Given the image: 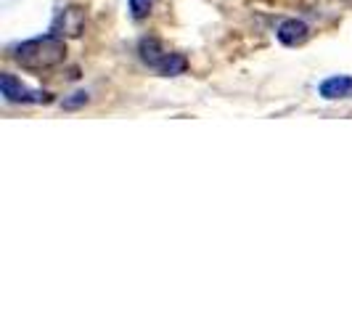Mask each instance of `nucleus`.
<instances>
[{"instance_id": "1", "label": "nucleus", "mask_w": 352, "mask_h": 318, "mask_svg": "<svg viewBox=\"0 0 352 318\" xmlns=\"http://www.w3.org/2000/svg\"><path fill=\"white\" fill-rule=\"evenodd\" d=\"M14 59L21 70L27 72H48L58 64H64L67 59V43L58 35H45V37H32L16 45Z\"/></svg>"}, {"instance_id": "2", "label": "nucleus", "mask_w": 352, "mask_h": 318, "mask_svg": "<svg viewBox=\"0 0 352 318\" xmlns=\"http://www.w3.org/2000/svg\"><path fill=\"white\" fill-rule=\"evenodd\" d=\"M138 53H141V61L146 67L157 70L159 74H164V77L183 74L186 67H188L180 53H173L162 40H157V37H143L141 45H138Z\"/></svg>"}, {"instance_id": "3", "label": "nucleus", "mask_w": 352, "mask_h": 318, "mask_svg": "<svg viewBox=\"0 0 352 318\" xmlns=\"http://www.w3.org/2000/svg\"><path fill=\"white\" fill-rule=\"evenodd\" d=\"M85 24H88V11L82 6H67L51 21V35H58L64 40L67 37H80L85 32Z\"/></svg>"}, {"instance_id": "4", "label": "nucleus", "mask_w": 352, "mask_h": 318, "mask_svg": "<svg viewBox=\"0 0 352 318\" xmlns=\"http://www.w3.org/2000/svg\"><path fill=\"white\" fill-rule=\"evenodd\" d=\"M0 93L8 104H48L51 93L45 90H30L21 85L14 74H0Z\"/></svg>"}, {"instance_id": "5", "label": "nucleus", "mask_w": 352, "mask_h": 318, "mask_svg": "<svg viewBox=\"0 0 352 318\" xmlns=\"http://www.w3.org/2000/svg\"><path fill=\"white\" fill-rule=\"evenodd\" d=\"M318 93H320L326 101H344V98H352V77H347V74L329 77V80L320 83Z\"/></svg>"}, {"instance_id": "6", "label": "nucleus", "mask_w": 352, "mask_h": 318, "mask_svg": "<svg viewBox=\"0 0 352 318\" xmlns=\"http://www.w3.org/2000/svg\"><path fill=\"white\" fill-rule=\"evenodd\" d=\"M307 37H310V27L305 21H300V19H286L278 27V40H281L283 45H289V48L302 45Z\"/></svg>"}, {"instance_id": "7", "label": "nucleus", "mask_w": 352, "mask_h": 318, "mask_svg": "<svg viewBox=\"0 0 352 318\" xmlns=\"http://www.w3.org/2000/svg\"><path fill=\"white\" fill-rule=\"evenodd\" d=\"M151 6H154V0H130V11H133L135 19L148 17L151 14Z\"/></svg>"}]
</instances>
